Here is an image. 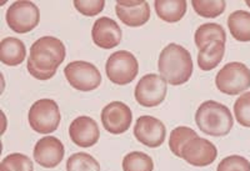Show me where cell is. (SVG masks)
I'll list each match as a JSON object with an SVG mask.
<instances>
[{"label": "cell", "instance_id": "1", "mask_svg": "<svg viewBox=\"0 0 250 171\" xmlns=\"http://www.w3.org/2000/svg\"><path fill=\"white\" fill-rule=\"evenodd\" d=\"M65 45L54 37H43L34 41L28 57V72L35 79L45 81L57 74L65 59Z\"/></svg>", "mask_w": 250, "mask_h": 171}, {"label": "cell", "instance_id": "2", "mask_svg": "<svg viewBox=\"0 0 250 171\" xmlns=\"http://www.w3.org/2000/svg\"><path fill=\"white\" fill-rule=\"evenodd\" d=\"M158 69L167 83L170 85H183L189 81L193 74L190 53L179 44H169L160 53Z\"/></svg>", "mask_w": 250, "mask_h": 171}, {"label": "cell", "instance_id": "3", "mask_svg": "<svg viewBox=\"0 0 250 171\" xmlns=\"http://www.w3.org/2000/svg\"><path fill=\"white\" fill-rule=\"evenodd\" d=\"M195 123L204 134L225 136L233 129L234 120L228 106L214 100H208L196 110Z\"/></svg>", "mask_w": 250, "mask_h": 171}, {"label": "cell", "instance_id": "4", "mask_svg": "<svg viewBox=\"0 0 250 171\" xmlns=\"http://www.w3.org/2000/svg\"><path fill=\"white\" fill-rule=\"evenodd\" d=\"M215 85L223 94H240L250 88V69L239 61L228 63L216 74Z\"/></svg>", "mask_w": 250, "mask_h": 171}, {"label": "cell", "instance_id": "5", "mask_svg": "<svg viewBox=\"0 0 250 171\" xmlns=\"http://www.w3.org/2000/svg\"><path fill=\"white\" fill-rule=\"evenodd\" d=\"M29 124L39 134H51L58 129L62 120L59 106L53 99H40L30 106Z\"/></svg>", "mask_w": 250, "mask_h": 171}, {"label": "cell", "instance_id": "6", "mask_svg": "<svg viewBox=\"0 0 250 171\" xmlns=\"http://www.w3.org/2000/svg\"><path fill=\"white\" fill-rule=\"evenodd\" d=\"M105 72L111 83L117 85H126L137 77L139 73V63L130 52L120 50L108 57Z\"/></svg>", "mask_w": 250, "mask_h": 171}, {"label": "cell", "instance_id": "7", "mask_svg": "<svg viewBox=\"0 0 250 171\" xmlns=\"http://www.w3.org/2000/svg\"><path fill=\"white\" fill-rule=\"evenodd\" d=\"M6 23L13 32L25 34L37 28L40 20L39 8L33 1H15L6 10Z\"/></svg>", "mask_w": 250, "mask_h": 171}, {"label": "cell", "instance_id": "8", "mask_svg": "<svg viewBox=\"0 0 250 171\" xmlns=\"http://www.w3.org/2000/svg\"><path fill=\"white\" fill-rule=\"evenodd\" d=\"M66 80L79 92H93L102 84V74L99 69L88 61H71L64 69Z\"/></svg>", "mask_w": 250, "mask_h": 171}, {"label": "cell", "instance_id": "9", "mask_svg": "<svg viewBox=\"0 0 250 171\" xmlns=\"http://www.w3.org/2000/svg\"><path fill=\"white\" fill-rule=\"evenodd\" d=\"M168 92L167 80L158 74L144 75L135 86V99L145 108H154L164 101Z\"/></svg>", "mask_w": 250, "mask_h": 171}, {"label": "cell", "instance_id": "10", "mask_svg": "<svg viewBox=\"0 0 250 171\" xmlns=\"http://www.w3.org/2000/svg\"><path fill=\"white\" fill-rule=\"evenodd\" d=\"M218 156L215 145L209 140L195 136L183 145L180 157L193 166H208L213 164Z\"/></svg>", "mask_w": 250, "mask_h": 171}, {"label": "cell", "instance_id": "11", "mask_svg": "<svg viewBox=\"0 0 250 171\" xmlns=\"http://www.w3.org/2000/svg\"><path fill=\"white\" fill-rule=\"evenodd\" d=\"M131 121H133V113L130 108L122 101H111L103 109V126L110 134H124L130 128Z\"/></svg>", "mask_w": 250, "mask_h": 171}, {"label": "cell", "instance_id": "12", "mask_svg": "<svg viewBox=\"0 0 250 171\" xmlns=\"http://www.w3.org/2000/svg\"><path fill=\"white\" fill-rule=\"evenodd\" d=\"M134 135L138 141L149 148H159L167 136V129L163 121L150 115H143L134 126Z\"/></svg>", "mask_w": 250, "mask_h": 171}, {"label": "cell", "instance_id": "13", "mask_svg": "<svg viewBox=\"0 0 250 171\" xmlns=\"http://www.w3.org/2000/svg\"><path fill=\"white\" fill-rule=\"evenodd\" d=\"M115 13L123 24L131 28L144 25L150 19V6L148 1L142 0H119Z\"/></svg>", "mask_w": 250, "mask_h": 171}, {"label": "cell", "instance_id": "14", "mask_svg": "<svg viewBox=\"0 0 250 171\" xmlns=\"http://www.w3.org/2000/svg\"><path fill=\"white\" fill-rule=\"evenodd\" d=\"M65 149L58 137L45 136L34 146V160L40 166L46 169L57 168L64 159Z\"/></svg>", "mask_w": 250, "mask_h": 171}, {"label": "cell", "instance_id": "15", "mask_svg": "<svg viewBox=\"0 0 250 171\" xmlns=\"http://www.w3.org/2000/svg\"><path fill=\"white\" fill-rule=\"evenodd\" d=\"M69 136L75 145L80 148H90L99 141V126L90 116H78L69 126Z\"/></svg>", "mask_w": 250, "mask_h": 171}, {"label": "cell", "instance_id": "16", "mask_svg": "<svg viewBox=\"0 0 250 171\" xmlns=\"http://www.w3.org/2000/svg\"><path fill=\"white\" fill-rule=\"evenodd\" d=\"M122 29L117 21L108 17L95 20L91 30V38L94 44L102 49H113L122 41Z\"/></svg>", "mask_w": 250, "mask_h": 171}, {"label": "cell", "instance_id": "17", "mask_svg": "<svg viewBox=\"0 0 250 171\" xmlns=\"http://www.w3.org/2000/svg\"><path fill=\"white\" fill-rule=\"evenodd\" d=\"M26 48L21 40L17 38H5L0 43V60L9 66H17L24 61Z\"/></svg>", "mask_w": 250, "mask_h": 171}, {"label": "cell", "instance_id": "18", "mask_svg": "<svg viewBox=\"0 0 250 171\" xmlns=\"http://www.w3.org/2000/svg\"><path fill=\"white\" fill-rule=\"evenodd\" d=\"M225 54V43L214 40L205 45L198 54V65L203 72H210L220 64Z\"/></svg>", "mask_w": 250, "mask_h": 171}, {"label": "cell", "instance_id": "19", "mask_svg": "<svg viewBox=\"0 0 250 171\" xmlns=\"http://www.w3.org/2000/svg\"><path fill=\"white\" fill-rule=\"evenodd\" d=\"M187 1L184 0H156L154 8L158 17L167 23H176L187 13Z\"/></svg>", "mask_w": 250, "mask_h": 171}, {"label": "cell", "instance_id": "20", "mask_svg": "<svg viewBox=\"0 0 250 171\" xmlns=\"http://www.w3.org/2000/svg\"><path fill=\"white\" fill-rule=\"evenodd\" d=\"M228 28L238 41H250V13L244 10L233 12L228 18Z\"/></svg>", "mask_w": 250, "mask_h": 171}, {"label": "cell", "instance_id": "21", "mask_svg": "<svg viewBox=\"0 0 250 171\" xmlns=\"http://www.w3.org/2000/svg\"><path fill=\"white\" fill-rule=\"evenodd\" d=\"M194 40H195L196 48L202 50L205 45H208L214 40H219L222 43H225L227 41V33L220 24L207 23L196 29Z\"/></svg>", "mask_w": 250, "mask_h": 171}, {"label": "cell", "instance_id": "22", "mask_svg": "<svg viewBox=\"0 0 250 171\" xmlns=\"http://www.w3.org/2000/svg\"><path fill=\"white\" fill-rule=\"evenodd\" d=\"M154 161L142 152H131L123 159V171H153Z\"/></svg>", "mask_w": 250, "mask_h": 171}, {"label": "cell", "instance_id": "23", "mask_svg": "<svg viewBox=\"0 0 250 171\" xmlns=\"http://www.w3.org/2000/svg\"><path fill=\"white\" fill-rule=\"evenodd\" d=\"M66 171H100V165L90 154L77 152L66 161Z\"/></svg>", "mask_w": 250, "mask_h": 171}, {"label": "cell", "instance_id": "24", "mask_svg": "<svg viewBox=\"0 0 250 171\" xmlns=\"http://www.w3.org/2000/svg\"><path fill=\"white\" fill-rule=\"evenodd\" d=\"M194 10L198 15L203 18H213L219 17L224 13L227 8V3L223 0H214V1H208V0H193L191 1Z\"/></svg>", "mask_w": 250, "mask_h": 171}, {"label": "cell", "instance_id": "25", "mask_svg": "<svg viewBox=\"0 0 250 171\" xmlns=\"http://www.w3.org/2000/svg\"><path fill=\"white\" fill-rule=\"evenodd\" d=\"M198 136L196 132H194L193 129L188 128V126H178L170 133V139H169V148L170 152H173L175 156L180 157V152H182V148L187 141H189L193 137Z\"/></svg>", "mask_w": 250, "mask_h": 171}, {"label": "cell", "instance_id": "26", "mask_svg": "<svg viewBox=\"0 0 250 171\" xmlns=\"http://www.w3.org/2000/svg\"><path fill=\"white\" fill-rule=\"evenodd\" d=\"M0 171H34V165L30 157L15 152L4 157L0 165Z\"/></svg>", "mask_w": 250, "mask_h": 171}, {"label": "cell", "instance_id": "27", "mask_svg": "<svg viewBox=\"0 0 250 171\" xmlns=\"http://www.w3.org/2000/svg\"><path fill=\"white\" fill-rule=\"evenodd\" d=\"M234 114L240 125L250 128V92L244 93L234 103Z\"/></svg>", "mask_w": 250, "mask_h": 171}, {"label": "cell", "instance_id": "28", "mask_svg": "<svg viewBox=\"0 0 250 171\" xmlns=\"http://www.w3.org/2000/svg\"><path fill=\"white\" fill-rule=\"evenodd\" d=\"M216 171H250V161L240 155H230L219 163Z\"/></svg>", "mask_w": 250, "mask_h": 171}, {"label": "cell", "instance_id": "29", "mask_svg": "<svg viewBox=\"0 0 250 171\" xmlns=\"http://www.w3.org/2000/svg\"><path fill=\"white\" fill-rule=\"evenodd\" d=\"M74 6L78 12L82 13L83 15L94 17V15L99 14L103 9H104L105 1H103V0H94V1H88V0H75Z\"/></svg>", "mask_w": 250, "mask_h": 171}, {"label": "cell", "instance_id": "30", "mask_svg": "<svg viewBox=\"0 0 250 171\" xmlns=\"http://www.w3.org/2000/svg\"><path fill=\"white\" fill-rule=\"evenodd\" d=\"M247 5L250 8V0H247Z\"/></svg>", "mask_w": 250, "mask_h": 171}]
</instances>
